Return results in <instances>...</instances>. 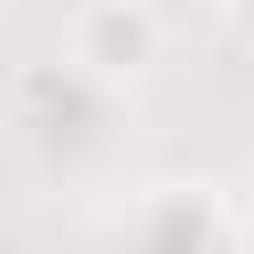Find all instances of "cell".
I'll use <instances>...</instances> for the list:
<instances>
[{
  "instance_id": "obj_1",
  "label": "cell",
  "mask_w": 254,
  "mask_h": 254,
  "mask_svg": "<svg viewBox=\"0 0 254 254\" xmlns=\"http://www.w3.org/2000/svg\"><path fill=\"white\" fill-rule=\"evenodd\" d=\"M71 48L87 71H111V79H135L151 56H159V24L143 0H87L71 16Z\"/></svg>"
}]
</instances>
